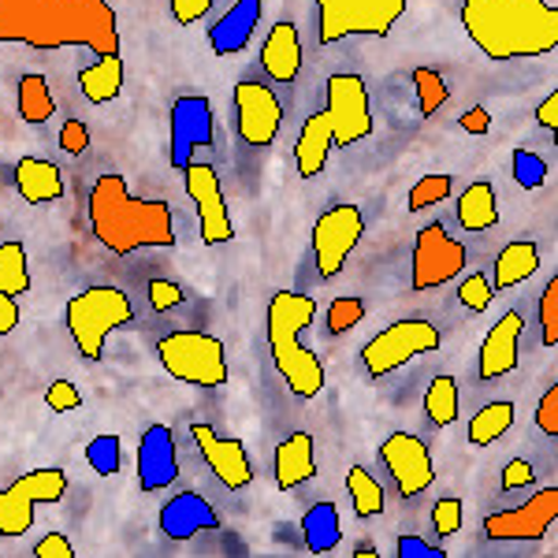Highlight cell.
<instances>
[{
	"label": "cell",
	"mask_w": 558,
	"mask_h": 558,
	"mask_svg": "<svg viewBox=\"0 0 558 558\" xmlns=\"http://www.w3.org/2000/svg\"><path fill=\"white\" fill-rule=\"evenodd\" d=\"M354 555H362V558H376V547H373V544H362Z\"/></svg>",
	"instance_id": "6f0895ef"
},
{
	"label": "cell",
	"mask_w": 558,
	"mask_h": 558,
	"mask_svg": "<svg viewBox=\"0 0 558 558\" xmlns=\"http://www.w3.org/2000/svg\"><path fill=\"white\" fill-rule=\"evenodd\" d=\"M362 317H365L362 299H336L328 305V336H343V331L357 328Z\"/></svg>",
	"instance_id": "ab89813d"
},
{
	"label": "cell",
	"mask_w": 558,
	"mask_h": 558,
	"mask_svg": "<svg viewBox=\"0 0 558 558\" xmlns=\"http://www.w3.org/2000/svg\"><path fill=\"white\" fill-rule=\"evenodd\" d=\"M0 41L108 57L120 52V23L108 0H0Z\"/></svg>",
	"instance_id": "6da1fadb"
},
{
	"label": "cell",
	"mask_w": 558,
	"mask_h": 558,
	"mask_svg": "<svg viewBox=\"0 0 558 558\" xmlns=\"http://www.w3.org/2000/svg\"><path fill=\"white\" fill-rule=\"evenodd\" d=\"M425 413L436 428H447L458 421V384L454 376H436L425 391Z\"/></svg>",
	"instance_id": "836d02e7"
},
{
	"label": "cell",
	"mask_w": 558,
	"mask_h": 558,
	"mask_svg": "<svg viewBox=\"0 0 558 558\" xmlns=\"http://www.w3.org/2000/svg\"><path fill=\"white\" fill-rule=\"evenodd\" d=\"M0 291L20 299L31 291V265L23 242H0Z\"/></svg>",
	"instance_id": "d6a6232c"
},
{
	"label": "cell",
	"mask_w": 558,
	"mask_h": 558,
	"mask_svg": "<svg viewBox=\"0 0 558 558\" xmlns=\"http://www.w3.org/2000/svg\"><path fill=\"white\" fill-rule=\"evenodd\" d=\"M283 128V105H279L276 89L257 78H242L235 86V131L246 146L268 149Z\"/></svg>",
	"instance_id": "7c38bea8"
},
{
	"label": "cell",
	"mask_w": 558,
	"mask_h": 558,
	"mask_svg": "<svg viewBox=\"0 0 558 558\" xmlns=\"http://www.w3.org/2000/svg\"><path fill=\"white\" fill-rule=\"evenodd\" d=\"M536 120H539V128H547V131L558 128V94H547V101L536 108Z\"/></svg>",
	"instance_id": "9f6ffc18"
},
{
	"label": "cell",
	"mask_w": 558,
	"mask_h": 558,
	"mask_svg": "<svg viewBox=\"0 0 558 558\" xmlns=\"http://www.w3.org/2000/svg\"><path fill=\"white\" fill-rule=\"evenodd\" d=\"M15 191L31 205H49L64 197V179H60V168L49 165V160L23 157L15 165Z\"/></svg>",
	"instance_id": "d4e9b609"
},
{
	"label": "cell",
	"mask_w": 558,
	"mask_h": 558,
	"mask_svg": "<svg viewBox=\"0 0 558 558\" xmlns=\"http://www.w3.org/2000/svg\"><path fill=\"white\" fill-rule=\"evenodd\" d=\"M555 518H558V488H544L533 499L521 502V507L484 518V536L499 539V544L502 539H544L551 533Z\"/></svg>",
	"instance_id": "9a60e30c"
},
{
	"label": "cell",
	"mask_w": 558,
	"mask_h": 558,
	"mask_svg": "<svg viewBox=\"0 0 558 558\" xmlns=\"http://www.w3.org/2000/svg\"><path fill=\"white\" fill-rule=\"evenodd\" d=\"M179 476L175 436L168 425H149L138 444V484L142 492H165Z\"/></svg>",
	"instance_id": "ac0fdd59"
},
{
	"label": "cell",
	"mask_w": 558,
	"mask_h": 558,
	"mask_svg": "<svg viewBox=\"0 0 558 558\" xmlns=\"http://www.w3.org/2000/svg\"><path fill=\"white\" fill-rule=\"evenodd\" d=\"M407 15V0H317V38L336 45L343 38H387Z\"/></svg>",
	"instance_id": "8992f818"
},
{
	"label": "cell",
	"mask_w": 558,
	"mask_h": 558,
	"mask_svg": "<svg viewBox=\"0 0 558 558\" xmlns=\"http://www.w3.org/2000/svg\"><path fill=\"white\" fill-rule=\"evenodd\" d=\"M331 149H336V142H331V120L320 108V112H313L310 120L302 123V134H299V142H294V160H299L302 179H317L324 172V165H328Z\"/></svg>",
	"instance_id": "cb8c5ba5"
},
{
	"label": "cell",
	"mask_w": 558,
	"mask_h": 558,
	"mask_svg": "<svg viewBox=\"0 0 558 558\" xmlns=\"http://www.w3.org/2000/svg\"><path fill=\"white\" fill-rule=\"evenodd\" d=\"M15 484H20L34 502H60L68 492V473L64 470H31Z\"/></svg>",
	"instance_id": "8d00e7d4"
},
{
	"label": "cell",
	"mask_w": 558,
	"mask_h": 558,
	"mask_svg": "<svg viewBox=\"0 0 558 558\" xmlns=\"http://www.w3.org/2000/svg\"><path fill=\"white\" fill-rule=\"evenodd\" d=\"M462 26L499 64L547 57L558 45V0H462Z\"/></svg>",
	"instance_id": "7a4b0ae2"
},
{
	"label": "cell",
	"mask_w": 558,
	"mask_h": 558,
	"mask_svg": "<svg viewBox=\"0 0 558 558\" xmlns=\"http://www.w3.org/2000/svg\"><path fill=\"white\" fill-rule=\"evenodd\" d=\"M380 462L395 476V488H399L402 499H417L436 481L428 444L421 436H413V432H391L380 444Z\"/></svg>",
	"instance_id": "4fadbf2b"
},
{
	"label": "cell",
	"mask_w": 558,
	"mask_h": 558,
	"mask_svg": "<svg viewBox=\"0 0 558 558\" xmlns=\"http://www.w3.org/2000/svg\"><path fill=\"white\" fill-rule=\"evenodd\" d=\"M186 302V294H183V287L179 283H168V279H149V305L157 313H168V310H175V305H183Z\"/></svg>",
	"instance_id": "bcb514c9"
},
{
	"label": "cell",
	"mask_w": 558,
	"mask_h": 558,
	"mask_svg": "<svg viewBox=\"0 0 558 558\" xmlns=\"http://www.w3.org/2000/svg\"><path fill=\"white\" fill-rule=\"evenodd\" d=\"M78 89H83V97L89 105H108L120 97L123 89V60L120 52H108L101 57L97 64H89L78 71Z\"/></svg>",
	"instance_id": "484cf974"
},
{
	"label": "cell",
	"mask_w": 558,
	"mask_h": 558,
	"mask_svg": "<svg viewBox=\"0 0 558 558\" xmlns=\"http://www.w3.org/2000/svg\"><path fill=\"white\" fill-rule=\"evenodd\" d=\"M492 283H488V279H484L481 272H476V276H465L462 279V287H458V299H462V305H465V310H470V313H484V310H488V305H492Z\"/></svg>",
	"instance_id": "7bdbcfd3"
},
{
	"label": "cell",
	"mask_w": 558,
	"mask_h": 558,
	"mask_svg": "<svg viewBox=\"0 0 558 558\" xmlns=\"http://www.w3.org/2000/svg\"><path fill=\"white\" fill-rule=\"evenodd\" d=\"M533 481H536V470H533V462H525V458H514V462H507V470H502V492L529 488Z\"/></svg>",
	"instance_id": "f907efd6"
},
{
	"label": "cell",
	"mask_w": 558,
	"mask_h": 558,
	"mask_svg": "<svg viewBox=\"0 0 558 558\" xmlns=\"http://www.w3.org/2000/svg\"><path fill=\"white\" fill-rule=\"evenodd\" d=\"M539 268V250L536 242H510L499 257H495V279L492 291H510V287L525 283Z\"/></svg>",
	"instance_id": "f1b7e54d"
},
{
	"label": "cell",
	"mask_w": 558,
	"mask_h": 558,
	"mask_svg": "<svg viewBox=\"0 0 558 558\" xmlns=\"http://www.w3.org/2000/svg\"><path fill=\"white\" fill-rule=\"evenodd\" d=\"M514 425V402H488L484 410L473 413L470 421V444L473 447H492L495 439H502Z\"/></svg>",
	"instance_id": "f546056e"
},
{
	"label": "cell",
	"mask_w": 558,
	"mask_h": 558,
	"mask_svg": "<svg viewBox=\"0 0 558 558\" xmlns=\"http://www.w3.org/2000/svg\"><path fill=\"white\" fill-rule=\"evenodd\" d=\"M439 328L421 317H407L399 324H391V328H384L376 339H368L365 350H362V365L365 373L373 376V380H380V376L395 373V368H402L407 362L421 354H432V350H439Z\"/></svg>",
	"instance_id": "ba28073f"
},
{
	"label": "cell",
	"mask_w": 558,
	"mask_h": 558,
	"mask_svg": "<svg viewBox=\"0 0 558 558\" xmlns=\"http://www.w3.org/2000/svg\"><path fill=\"white\" fill-rule=\"evenodd\" d=\"M410 83L417 89V112L421 116H436L439 108L451 101V89H447L444 75L432 68H413L410 71Z\"/></svg>",
	"instance_id": "d590c367"
},
{
	"label": "cell",
	"mask_w": 558,
	"mask_h": 558,
	"mask_svg": "<svg viewBox=\"0 0 558 558\" xmlns=\"http://www.w3.org/2000/svg\"><path fill=\"white\" fill-rule=\"evenodd\" d=\"M157 357L179 384L191 387H223L228 384V357L223 343L209 331H172L157 339Z\"/></svg>",
	"instance_id": "52a82bcc"
},
{
	"label": "cell",
	"mask_w": 558,
	"mask_h": 558,
	"mask_svg": "<svg viewBox=\"0 0 558 558\" xmlns=\"http://www.w3.org/2000/svg\"><path fill=\"white\" fill-rule=\"evenodd\" d=\"M347 492H350V502H354L357 518H376L384 510V488L373 481V473L362 470V465H350Z\"/></svg>",
	"instance_id": "e575fe53"
},
{
	"label": "cell",
	"mask_w": 558,
	"mask_h": 558,
	"mask_svg": "<svg viewBox=\"0 0 558 558\" xmlns=\"http://www.w3.org/2000/svg\"><path fill=\"white\" fill-rule=\"evenodd\" d=\"M191 436L197 444V451L209 462V470L220 476V484L228 492H242L250 481H254V465H250V454L239 439H223L220 432L209 428V425H191Z\"/></svg>",
	"instance_id": "e0dca14e"
},
{
	"label": "cell",
	"mask_w": 558,
	"mask_h": 558,
	"mask_svg": "<svg viewBox=\"0 0 558 558\" xmlns=\"http://www.w3.org/2000/svg\"><path fill=\"white\" fill-rule=\"evenodd\" d=\"M362 231H365V216L357 205H331L328 213H320V220L313 223V257H317L320 279L343 272L347 257L362 242Z\"/></svg>",
	"instance_id": "9c48e42d"
},
{
	"label": "cell",
	"mask_w": 558,
	"mask_h": 558,
	"mask_svg": "<svg viewBox=\"0 0 558 558\" xmlns=\"http://www.w3.org/2000/svg\"><path fill=\"white\" fill-rule=\"evenodd\" d=\"M15 328H20V305H15L12 294L0 291V336H8Z\"/></svg>",
	"instance_id": "db71d44e"
},
{
	"label": "cell",
	"mask_w": 558,
	"mask_h": 558,
	"mask_svg": "<svg viewBox=\"0 0 558 558\" xmlns=\"http://www.w3.org/2000/svg\"><path fill=\"white\" fill-rule=\"evenodd\" d=\"M317 476V451L310 432H294L276 447V484L279 492H294Z\"/></svg>",
	"instance_id": "603a6c76"
},
{
	"label": "cell",
	"mask_w": 558,
	"mask_h": 558,
	"mask_svg": "<svg viewBox=\"0 0 558 558\" xmlns=\"http://www.w3.org/2000/svg\"><path fill=\"white\" fill-rule=\"evenodd\" d=\"M168 8H172V20L179 26H194L197 20L209 15L213 0H168Z\"/></svg>",
	"instance_id": "681fc988"
},
{
	"label": "cell",
	"mask_w": 558,
	"mask_h": 558,
	"mask_svg": "<svg viewBox=\"0 0 558 558\" xmlns=\"http://www.w3.org/2000/svg\"><path fill=\"white\" fill-rule=\"evenodd\" d=\"M45 402H49L52 413H71L83 407V395H78V387L71 380H52L49 391H45Z\"/></svg>",
	"instance_id": "f6af8a7d"
},
{
	"label": "cell",
	"mask_w": 558,
	"mask_h": 558,
	"mask_svg": "<svg viewBox=\"0 0 558 558\" xmlns=\"http://www.w3.org/2000/svg\"><path fill=\"white\" fill-rule=\"evenodd\" d=\"M458 223L465 231H488L499 223V202H495V186L488 179H476L458 197Z\"/></svg>",
	"instance_id": "83f0119b"
},
{
	"label": "cell",
	"mask_w": 558,
	"mask_h": 558,
	"mask_svg": "<svg viewBox=\"0 0 558 558\" xmlns=\"http://www.w3.org/2000/svg\"><path fill=\"white\" fill-rule=\"evenodd\" d=\"M539 328H544V347H558V279H547L539 294Z\"/></svg>",
	"instance_id": "60d3db41"
},
{
	"label": "cell",
	"mask_w": 558,
	"mask_h": 558,
	"mask_svg": "<svg viewBox=\"0 0 558 558\" xmlns=\"http://www.w3.org/2000/svg\"><path fill=\"white\" fill-rule=\"evenodd\" d=\"M518 347H521V313L510 310V313H502V317L495 320V328L484 336L481 357H476V376L488 384V380H499V376L514 373Z\"/></svg>",
	"instance_id": "d6986e66"
},
{
	"label": "cell",
	"mask_w": 558,
	"mask_h": 558,
	"mask_svg": "<svg viewBox=\"0 0 558 558\" xmlns=\"http://www.w3.org/2000/svg\"><path fill=\"white\" fill-rule=\"evenodd\" d=\"M488 128H492V120H488V112H484V108H470V112L462 116V131L488 134Z\"/></svg>",
	"instance_id": "11a10c76"
},
{
	"label": "cell",
	"mask_w": 558,
	"mask_h": 558,
	"mask_svg": "<svg viewBox=\"0 0 558 558\" xmlns=\"http://www.w3.org/2000/svg\"><path fill=\"white\" fill-rule=\"evenodd\" d=\"M134 320V305L120 287H89L68 302V331L86 362H101L105 339Z\"/></svg>",
	"instance_id": "5b68a950"
},
{
	"label": "cell",
	"mask_w": 558,
	"mask_h": 558,
	"mask_svg": "<svg viewBox=\"0 0 558 558\" xmlns=\"http://www.w3.org/2000/svg\"><path fill=\"white\" fill-rule=\"evenodd\" d=\"M186 194H191L194 209H197V223H202V242L205 246H223L231 235H235V223H231L228 202H223L220 191V175H216L213 165H186Z\"/></svg>",
	"instance_id": "5bb4252c"
},
{
	"label": "cell",
	"mask_w": 558,
	"mask_h": 558,
	"mask_svg": "<svg viewBox=\"0 0 558 558\" xmlns=\"http://www.w3.org/2000/svg\"><path fill=\"white\" fill-rule=\"evenodd\" d=\"M157 521H160V533H165L168 539H194V536H202V533H209V529L220 525L213 502L197 492L172 495V499L160 507Z\"/></svg>",
	"instance_id": "ffe728a7"
},
{
	"label": "cell",
	"mask_w": 558,
	"mask_h": 558,
	"mask_svg": "<svg viewBox=\"0 0 558 558\" xmlns=\"http://www.w3.org/2000/svg\"><path fill=\"white\" fill-rule=\"evenodd\" d=\"M328 120H331V142L354 146L373 134V108H368V89L362 75H331L328 78Z\"/></svg>",
	"instance_id": "8fae6325"
},
{
	"label": "cell",
	"mask_w": 558,
	"mask_h": 558,
	"mask_svg": "<svg viewBox=\"0 0 558 558\" xmlns=\"http://www.w3.org/2000/svg\"><path fill=\"white\" fill-rule=\"evenodd\" d=\"M86 462H89V470H94L97 476H116V473H120V465H123L120 436H97V439H89Z\"/></svg>",
	"instance_id": "f35d334b"
},
{
	"label": "cell",
	"mask_w": 558,
	"mask_h": 558,
	"mask_svg": "<svg viewBox=\"0 0 558 558\" xmlns=\"http://www.w3.org/2000/svg\"><path fill=\"white\" fill-rule=\"evenodd\" d=\"M399 558H444V547H432L421 536H399Z\"/></svg>",
	"instance_id": "f5cc1de1"
},
{
	"label": "cell",
	"mask_w": 558,
	"mask_h": 558,
	"mask_svg": "<svg viewBox=\"0 0 558 558\" xmlns=\"http://www.w3.org/2000/svg\"><path fill=\"white\" fill-rule=\"evenodd\" d=\"M260 68L272 83H294L302 71V38L291 20H279L260 45Z\"/></svg>",
	"instance_id": "7402d4cb"
},
{
	"label": "cell",
	"mask_w": 558,
	"mask_h": 558,
	"mask_svg": "<svg viewBox=\"0 0 558 558\" xmlns=\"http://www.w3.org/2000/svg\"><path fill=\"white\" fill-rule=\"evenodd\" d=\"M465 260H470L465 246L444 223H425L413 246V291H436L451 283L454 276H462Z\"/></svg>",
	"instance_id": "30bf717a"
},
{
	"label": "cell",
	"mask_w": 558,
	"mask_h": 558,
	"mask_svg": "<svg viewBox=\"0 0 558 558\" xmlns=\"http://www.w3.org/2000/svg\"><path fill=\"white\" fill-rule=\"evenodd\" d=\"M260 23V0H235L228 12L209 26V49L216 57H235L250 45Z\"/></svg>",
	"instance_id": "44dd1931"
},
{
	"label": "cell",
	"mask_w": 558,
	"mask_h": 558,
	"mask_svg": "<svg viewBox=\"0 0 558 558\" xmlns=\"http://www.w3.org/2000/svg\"><path fill=\"white\" fill-rule=\"evenodd\" d=\"M514 179H518V186H525V191H536V186L547 179V165L533 149H518L514 153Z\"/></svg>",
	"instance_id": "b9f144b4"
},
{
	"label": "cell",
	"mask_w": 558,
	"mask_h": 558,
	"mask_svg": "<svg viewBox=\"0 0 558 558\" xmlns=\"http://www.w3.org/2000/svg\"><path fill=\"white\" fill-rule=\"evenodd\" d=\"M15 94H20V116L26 123H45L57 112V101H52V89L45 83V75H23Z\"/></svg>",
	"instance_id": "1f68e13d"
},
{
	"label": "cell",
	"mask_w": 558,
	"mask_h": 558,
	"mask_svg": "<svg viewBox=\"0 0 558 558\" xmlns=\"http://www.w3.org/2000/svg\"><path fill=\"white\" fill-rule=\"evenodd\" d=\"M432 529H436L439 536H454L458 529H462V502L444 495V499L432 507Z\"/></svg>",
	"instance_id": "ee69618b"
},
{
	"label": "cell",
	"mask_w": 558,
	"mask_h": 558,
	"mask_svg": "<svg viewBox=\"0 0 558 558\" xmlns=\"http://www.w3.org/2000/svg\"><path fill=\"white\" fill-rule=\"evenodd\" d=\"M451 191H454V179L451 175L432 172L425 179H417V186L410 191L407 205H410V213H425V209H432V205L447 202V197H451Z\"/></svg>",
	"instance_id": "74e56055"
},
{
	"label": "cell",
	"mask_w": 558,
	"mask_h": 558,
	"mask_svg": "<svg viewBox=\"0 0 558 558\" xmlns=\"http://www.w3.org/2000/svg\"><path fill=\"white\" fill-rule=\"evenodd\" d=\"M302 536H305V547H310L313 555L336 551L339 539H343V521H339L336 502H313L302 518Z\"/></svg>",
	"instance_id": "4316f807"
},
{
	"label": "cell",
	"mask_w": 558,
	"mask_h": 558,
	"mask_svg": "<svg viewBox=\"0 0 558 558\" xmlns=\"http://www.w3.org/2000/svg\"><path fill=\"white\" fill-rule=\"evenodd\" d=\"M317 317V302L299 291H276L268 302V347L276 373L299 399H317L324 387V365L310 347H302V331Z\"/></svg>",
	"instance_id": "277c9868"
},
{
	"label": "cell",
	"mask_w": 558,
	"mask_h": 558,
	"mask_svg": "<svg viewBox=\"0 0 558 558\" xmlns=\"http://www.w3.org/2000/svg\"><path fill=\"white\" fill-rule=\"evenodd\" d=\"M89 228L108 254L128 257L142 246H175L172 209L168 202H142L131 197L128 179L108 172L89 191Z\"/></svg>",
	"instance_id": "3957f363"
},
{
	"label": "cell",
	"mask_w": 558,
	"mask_h": 558,
	"mask_svg": "<svg viewBox=\"0 0 558 558\" xmlns=\"http://www.w3.org/2000/svg\"><path fill=\"white\" fill-rule=\"evenodd\" d=\"M168 160L175 172L194 165L197 153L213 149V105L205 97H179L172 105V142H168Z\"/></svg>",
	"instance_id": "2e32d148"
},
{
	"label": "cell",
	"mask_w": 558,
	"mask_h": 558,
	"mask_svg": "<svg viewBox=\"0 0 558 558\" xmlns=\"http://www.w3.org/2000/svg\"><path fill=\"white\" fill-rule=\"evenodd\" d=\"M536 428L544 432V436H558V387H547L544 399H539L536 407Z\"/></svg>",
	"instance_id": "7dc6e473"
},
{
	"label": "cell",
	"mask_w": 558,
	"mask_h": 558,
	"mask_svg": "<svg viewBox=\"0 0 558 558\" xmlns=\"http://www.w3.org/2000/svg\"><path fill=\"white\" fill-rule=\"evenodd\" d=\"M34 558H75V547H71V539L64 533H49L38 539Z\"/></svg>",
	"instance_id": "816d5d0a"
},
{
	"label": "cell",
	"mask_w": 558,
	"mask_h": 558,
	"mask_svg": "<svg viewBox=\"0 0 558 558\" xmlns=\"http://www.w3.org/2000/svg\"><path fill=\"white\" fill-rule=\"evenodd\" d=\"M60 149L71 153V157L89 149V128L83 120H68L64 128H60Z\"/></svg>",
	"instance_id": "c3c4849f"
},
{
	"label": "cell",
	"mask_w": 558,
	"mask_h": 558,
	"mask_svg": "<svg viewBox=\"0 0 558 558\" xmlns=\"http://www.w3.org/2000/svg\"><path fill=\"white\" fill-rule=\"evenodd\" d=\"M34 507L38 502L26 495L20 484L0 492V536H23L34 525Z\"/></svg>",
	"instance_id": "4dcf8cb0"
}]
</instances>
